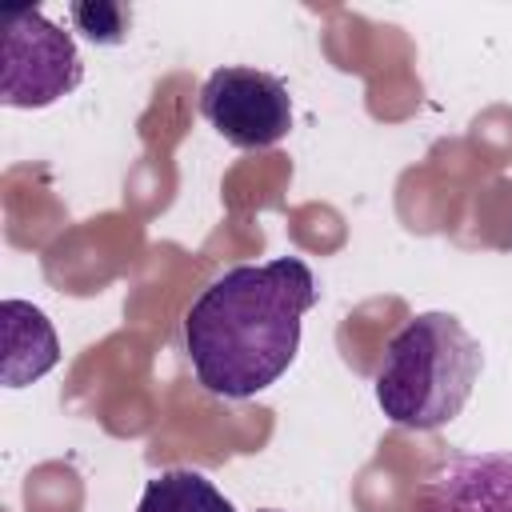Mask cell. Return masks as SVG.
I'll use <instances>...</instances> for the list:
<instances>
[{
  "label": "cell",
  "instance_id": "cell-7",
  "mask_svg": "<svg viewBox=\"0 0 512 512\" xmlns=\"http://www.w3.org/2000/svg\"><path fill=\"white\" fill-rule=\"evenodd\" d=\"M136 512H236V508L204 472L172 468L144 484Z\"/></svg>",
  "mask_w": 512,
  "mask_h": 512
},
{
  "label": "cell",
  "instance_id": "cell-2",
  "mask_svg": "<svg viewBox=\"0 0 512 512\" xmlns=\"http://www.w3.org/2000/svg\"><path fill=\"white\" fill-rule=\"evenodd\" d=\"M480 368V340L452 312H420L384 348L376 404L396 428H444L468 404Z\"/></svg>",
  "mask_w": 512,
  "mask_h": 512
},
{
  "label": "cell",
  "instance_id": "cell-8",
  "mask_svg": "<svg viewBox=\"0 0 512 512\" xmlns=\"http://www.w3.org/2000/svg\"><path fill=\"white\" fill-rule=\"evenodd\" d=\"M72 16H76V24L84 28V36L96 40V44H116V40H124V8H104V4L92 8V4H76Z\"/></svg>",
  "mask_w": 512,
  "mask_h": 512
},
{
  "label": "cell",
  "instance_id": "cell-9",
  "mask_svg": "<svg viewBox=\"0 0 512 512\" xmlns=\"http://www.w3.org/2000/svg\"><path fill=\"white\" fill-rule=\"evenodd\" d=\"M260 512H276V508H260Z\"/></svg>",
  "mask_w": 512,
  "mask_h": 512
},
{
  "label": "cell",
  "instance_id": "cell-4",
  "mask_svg": "<svg viewBox=\"0 0 512 512\" xmlns=\"http://www.w3.org/2000/svg\"><path fill=\"white\" fill-rule=\"evenodd\" d=\"M200 112L232 148H272L292 128V96L284 80L244 64L216 68L204 80Z\"/></svg>",
  "mask_w": 512,
  "mask_h": 512
},
{
  "label": "cell",
  "instance_id": "cell-6",
  "mask_svg": "<svg viewBox=\"0 0 512 512\" xmlns=\"http://www.w3.org/2000/svg\"><path fill=\"white\" fill-rule=\"evenodd\" d=\"M60 344L48 316L24 300H4V384L24 388L56 368Z\"/></svg>",
  "mask_w": 512,
  "mask_h": 512
},
{
  "label": "cell",
  "instance_id": "cell-3",
  "mask_svg": "<svg viewBox=\"0 0 512 512\" xmlns=\"http://www.w3.org/2000/svg\"><path fill=\"white\" fill-rule=\"evenodd\" d=\"M4 56H0V104L48 108L84 80V64L72 32L52 24L40 8L0 12Z\"/></svg>",
  "mask_w": 512,
  "mask_h": 512
},
{
  "label": "cell",
  "instance_id": "cell-5",
  "mask_svg": "<svg viewBox=\"0 0 512 512\" xmlns=\"http://www.w3.org/2000/svg\"><path fill=\"white\" fill-rule=\"evenodd\" d=\"M408 512H512V452L440 460L412 492Z\"/></svg>",
  "mask_w": 512,
  "mask_h": 512
},
{
  "label": "cell",
  "instance_id": "cell-1",
  "mask_svg": "<svg viewBox=\"0 0 512 512\" xmlns=\"http://www.w3.org/2000/svg\"><path fill=\"white\" fill-rule=\"evenodd\" d=\"M312 304L316 280L296 256L228 268L184 316V348L196 380L224 400L272 388L300 352V324Z\"/></svg>",
  "mask_w": 512,
  "mask_h": 512
}]
</instances>
